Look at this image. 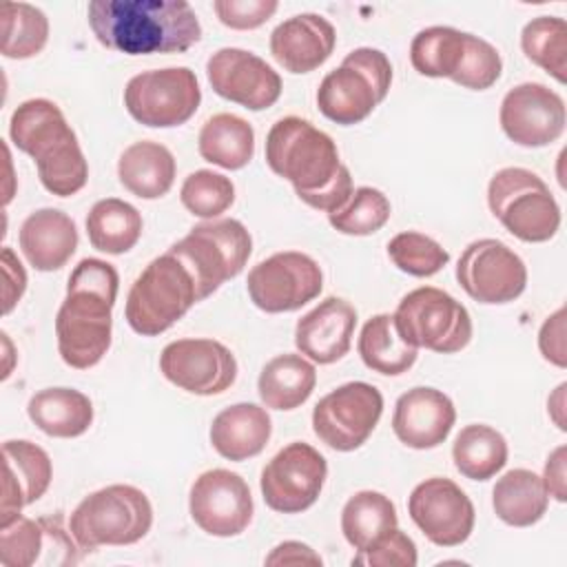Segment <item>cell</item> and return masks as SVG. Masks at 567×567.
<instances>
[{"mask_svg": "<svg viewBox=\"0 0 567 567\" xmlns=\"http://www.w3.org/2000/svg\"><path fill=\"white\" fill-rule=\"evenodd\" d=\"M567 445H558L556 450L549 452L543 470V485L551 498L558 503L567 501Z\"/></svg>", "mask_w": 567, "mask_h": 567, "instance_id": "obj_49", "label": "cell"}, {"mask_svg": "<svg viewBox=\"0 0 567 567\" xmlns=\"http://www.w3.org/2000/svg\"><path fill=\"white\" fill-rule=\"evenodd\" d=\"M492 215L516 239L527 244L549 241L560 228V206L549 186L529 168L505 166L487 184Z\"/></svg>", "mask_w": 567, "mask_h": 567, "instance_id": "obj_7", "label": "cell"}, {"mask_svg": "<svg viewBox=\"0 0 567 567\" xmlns=\"http://www.w3.org/2000/svg\"><path fill=\"white\" fill-rule=\"evenodd\" d=\"M140 210L117 197L100 199L86 215V235L95 250L106 255L128 252L142 237Z\"/></svg>", "mask_w": 567, "mask_h": 567, "instance_id": "obj_33", "label": "cell"}, {"mask_svg": "<svg viewBox=\"0 0 567 567\" xmlns=\"http://www.w3.org/2000/svg\"><path fill=\"white\" fill-rule=\"evenodd\" d=\"M213 91L248 111H264L281 95L279 73L259 55L237 47L215 51L206 62Z\"/></svg>", "mask_w": 567, "mask_h": 567, "instance_id": "obj_19", "label": "cell"}, {"mask_svg": "<svg viewBox=\"0 0 567 567\" xmlns=\"http://www.w3.org/2000/svg\"><path fill=\"white\" fill-rule=\"evenodd\" d=\"M456 410L452 399L427 385L403 392L392 412L394 436L412 450L439 447L452 432Z\"/></svg>", "mask_w": 567, "mask_h": 567, "instance_id": "obj_20", "label": "cell"}, {"mask_svg": "<svg viewBox=\"0 0 567 567\" xmlns=\"http://www.w3.org/2000/svg\"><path fill=\"white\" fill-rule=\"evenodd\" d=\"M357 350L365 368L385 377H399L408 372L419 357V348L401 337L394 315L390 312L374 315L363 323Z\"/></svg>", "mask_w": 567, "mask_h": 567, "instance_id": "obj_30", "label": "cell"}, {"mask_svg": "<svg viewBox=\"0 0 567 567\" xmlns=\"http://www.w3.org/2000/svg\"><path fill=\"white\" fill-rule=\"evenodd\" d=\"M47 543L44 527L33 518L16 516L0 523V563L4 567H31L40 563Z\"/></svg>", "mask_w": 567, "mask_h": 567, "instance_id": "obj_42", "label": "cell"}, {"mask_svg": "<svg viewBox=\"0 0 567 567\" xmlns=\"http://www.w3.org/2000/svg\"><path fill=\"white\" fill-rule=\"evenodd\" d=\"M168 250L193 272L199 301H204L244 270L252 252V237L239 219H208L193 226Z\"/></svg>", "mask_w": 567, "mask_h": 567, "instance_id": "obj_8", "label": "cell"}, {"mask_svg": "<svg viewBox=\"0 0 567 567\" xmlns=\"http://www.w3.org/2000/svg\"><path fill=\"white\" fill-rule=\"evenodd\" d=\"M199 301L193 272L171 252L155 257L133 281L124 317L133 332L157 337Z\"/></svg>", "mask_w": 567, "mask_h": 567, "instance_id": "obj_5", "label": "cell"}, {"mask_svg": "<svg viewBox=\"0 0 567 567\" xmlns=\"http://www.w3.org/2000/svg\"><path fill=\"white\" fill-rule=\"evenodd\" d=\"M520 49L529 62L540 66L556 82H567V22L563 18H532L520 31Z\"/></svg>", "mask_w": 567, "mask_h": 567, "instance_id": "obj_37", "label": "cell"}, {"mask_svg": "<svg viewBox=\"0 0 567 567\" xmlns=\"http://www.w3.org/2000/svg\"><path fill=\"white\" fill-rule=\"evenodd\" d=\"M317 385V370L310 359L295 352L272 357L259 372L257 392L270 410H295L306 403Z\"/></svg>", "mask_w": 567, "mask_h": 567, "instance_id": "obj_29", "label": "cell"}, {"mask_svg": "<svg viewBox=\"0 0 567 567\" xmlns=\"http://www.w3.org/2000/svg\"><path fill=\"white\" fill-rule=\"evenodd\" d=\"M2 458L4 481L0 523H9L11 518L20 516L24 505H31L44 496L53 478V467L49 454L27 439L4 441Z\"/></svg>", "mask_w": 567, "mask_h": 567, "instance_id": "obj_23", "label": "cell"}, {"mask_svg": "<svg viewBox=\"0 0 567 567\" xmlns=\"http://www.w3.org/2000/svg\"><path fill=\"white\" fill-rule=\"evenodd\" d=\"M498 122L514 144L540 148L563 135L567 111L563 97L549 86L540 82H523L505 93Z\"/></svg>", "mask_w": 567, "mask_h": 567, "instance_id": "obj_18", "label": "cell"}, {"mask_svg": "<svg viewBox=\"0 0 567 567\" xmlns=\"http://www.w3.org/2000/svg\"><path fill=\"white\" fill-rule=\"evenodd\" d=\"M27 414L47 436L75 439L91 427L93 403L75 388H44L29 399Z\"/></svg>", "mask_w": 567, "mask_h": 567, "instance_id": "obj_28", "label": "cell"}, {"mask_svg": "<svg viewBox=\"0 0 567 567\" xmlns=\"http://www.w3.org/2000/svg\"><path fill=\"white\" fill-rule=\"evenodd\" d=\"M9 137L35 162L40 184L51 195L71 197L84 188L89 164L75 131L55 102L31 97L18 104L9 120Z\"/></svg>", "mask_w": 567, "mask_h": 567, "instance_id": "obj_4", "label": "cell"}, {"mask_svg": "<svg viewBox=\"0 0 567 567\" xmlns=\"http://www.w3.org/2000/svg\"><path fill=\"white\" fill-rule=\"evenodd\" d=\"M117 288L120 275L104 259L86 257L71 270L55 315L58 352L69 368L89 370L109 352Z\"/></svg>", "mask_w": 567, "mask_h": 567, "instance_id": "obj_3", "label": "cell"}, {"mask_svg": "<svg viewBox=\"0 0 567 567\" xmlns=\"http://www.w3.org/2000/svg\"><path fill=\"white\" fill-rule=\"evenodd\" d=\"M503 71V60L496 47H492L487 40L467 33L465 53L461 60L458 71L452 75V82L458 86L472 89V91H485L496 84Z\"/></svg>", "mask_w": 567, "mask_h": 567, "instance_id": "obj_43", "label": "cell"}, {"mask_svg": "<svg viewBox=\"0 0 567 567\" xmlns=\"http://www.w3.org/2000/svg\"><path fill=\"white\" fill-rule=\"evenodd\" d=\"M383 414L381 392L365 381H350L326 396L312 410V432L337 452L361 447Z\"/></svg>", "mask_w": 567, "mask_h": 567, "instance_id": "obj_11", "label": "cell"}, {"mask_svg": "<svg viewBox=\"0 0 567 567\" xmlns=\"http://www.w3.org/2000/svg\"><path fill=\"white\" fill-rule=\"evenodd\" d=\"M202 102L195 71L188 66H166L142 71L124 86L128 115L148 128H173L188 122Z\"/></svg>", "mask_w": 567, "mask_h": 567, "instance_id": "obj_10", "label": "cell"}, {"mask_svg": "<svg viewBox=\"0 0 567 567\" xmlns=\"http://www.w3.org/2000/svg\"><path fill=\"white\" fill-rule=\"evenodd\" d=\"M2 346H4V354H7V365H4V372H2V379H7L9 374H11V363H9V359H11V341H9V334L7 332H2Z\"/></svg>", "mask_w": 567, "mask_h": 567, "instance_id": "obj_52", "label": "cell"}, {"mask_svg": "<svg viewBox=\"0 0 567 567\" xmlns=\"http://www.w3.org/2000/svg\"><path fill=\"white\" fill-rule=\"evenodd\" d=\"M399 516L394 503L374 489L352 494L341 509L343 538L359 551L372 545L381 534L396 527Z\"/></svg>", "mask_w": 567, "mask_h": 567, "instance_id": "obj_35", "label": "cell"}, {"mask_svg": "<svg viewBox=\"0 0 567 567\" xmlns=\"http://www.w3.org/2000/svg\"><path fill=\"white\" fill-rule=\"evenodd\" d=\"M394 321L408 343L439 354H454L472 341L467 308L434 286L410 290L399 301Z\"/></svg>", "mask_w": 567, "mask_h": 567, "instance_id": "obj_9", "label": "cell"}, {"mask_svg": "<svg viewBox=\"0 0 567 567\" xmlns=\"http://www.w3.org/2000/svg\"><path fill=\"white\" fill-rule=\"evenodd\" d=\"M277 7H279L277 0H215L213 2V9L219 22L237 31L261 27L272 18Z\"/></svg>", "mask_w": 567, "mask_h": 567, "instance_id": "obj_45", "label": "cell"}, {"mask_svg": "<svg viewBox=\"0 0 567 567\" xmlns=\"http://www.w3.org/2000/svg\"><path fill=\"white\" fill-rule=\"evenodd\" d=\"M452 461L461 476L489 481L507 463V441L498 430L485 423L465 425L452 443Z\"/></svg>", "mask_w": 567, "mask_h": 567, "instance_id": "obj_34", "label": "cell"}, {"mask_svg": "<svg viewBox=\"0 0 567 567\" xmlns=\"http://www.w3.org/2000/svg\"><path fill=\"white\" fill-rule=\"evenodd\" d=\"M159 370L166 381L197 396L226 392L237 379L235 354L215 339H177L164 346Z\"/></svg>", "mask_w": 567, "mask_h": 567, "instance_id": "obj_16", "label": "cell"}, {"mask_svg": "<svg viewBox=\"0 0 567 567\" xmlns=\"http://www.w3.org/2000/svg\"><path fill=\"white\" fill-rule=\"evenodd\" d=\"M182 206L199 217V219H217L221 213H226L235 202V184L230 177L199 168L190 173L179 188Z\"/></svg>", "mask_w": 567, "mask_h": 567, "instance_id": "obj_40", "label": "cell"}, {"mask_svg": "<svg viewBox=\"0 0 567 567\" xmlns=\"http://www.w3.org/2000/svg\"><path fill=\"white\" fill-rule=\"evenodd\" d=\"M467 33L454 27L421 29L410 42V62L425 78H450L458 71Z\"/></svg>", "mask_w": 567, "mask_h": 567, "instance_id": "obj_36", "label": "cell"}, {"mask_svg": "<svg viewBox=\"0 0 567 567\" xmlns=\"http://www.w3.org/2000/svg\"><path fill=\"white\" fill-rule=\"evenodd\" d=\"M246 288L259 310L270 315L292 312L319 297L323 272L310 255L284 250L252 266Z\"/></svg>", "mask_w": 567, "mask_h": 567, "instance_id": "obj_13", "label": "cell"}, {"mask_svg": "<svg viewBox=\"0 0 567 567\" xmlns=\"http://www.w3.org/2000/svg\"><path fill=\"white\" fill-rule=\"evenodd\" d=\"M197 151L202 159L219 168L239 171L255 155V131L235 113H217L199 128Z\"/></svg>", "mask_w": 567, "mask_h": 567, "instance_id": "obj_32", "label": "cell"}, {"mask_svg": "<svg viewBox=\"0 0 567 567\" xmlns=\"http://www.w3.org/2000/svg\"><path fill=\"white\" fill-rule=\"evenodd\" d=\"M266 565H321V556L301 540H284L264 560Z\"/></svg>", "mask_w": 567, "mask_h": 567, "instance_id": "obj_50", "label": "cell"}, {"mask_svg": "<svg viewBox=\"0 0 567 567\" xmlns=\"http://www.w3.org/2000/svg\"><path fill=\"white\" fill-rule=\"evenodd\" d=\"M549 505L543 478L525 467L505 472L492 489L494 514L512 527H529L538 523Z\"/></svg>", "mask_w": 567, "mask_h": 567, "instance_id": "obj_31", "label": "cell"}, {"mask_svg": "<svg viewBox=\"0 0 567 567\" xmlns=\"http://www.w3.org/2000/svg\"><path fill=\"white\" fill-rule=\"evenodd\" d=\"M388 257L401 272L412 277H432L450 261V252L436 239L416 230L394 235L388 241Z\"/></svg>", "mask_w": 567, "mask_h": 567, "instance_id": "obj_41", "label": "cell"}, {"mask_svg": "<svg viewBox=\"0 0 567 567\" xmlns=\"http://www.w3.org/2000/svg\"><path fill=\"white\" fill-rule=\"evenodd\" d=\"M49 40V18L29 2L2 4V44L0 53L9 60L38 55Z\"/></svg>", "mask_w": 567, "mask_h": 567, "instance_id": "obj_38", "label": "cell"}, {"mask_svg": "<svg viewBox=\"0 0 567 567\" xmlns=\"http://www.w3.org/2000/svg\"><path fill=\"white\" fill-rule=\"evenodd\" d=\"M337 31L319 13H297L279 22L270 33V53L288 73H310L334 51Z\"/></svg>", "mask_w": 567, "mask_h": 567, "instance_id": "obj_22", "label": "cell"}, {"mask_svg": "<svg viewBox=\"0 0 567 567\" xmlns=\"http://www.w3.org/2000/svg\"><path fill=\"white\" fill-rule=\"evenodd\" d=\"M153 525L148 496L135 485H106L84 496L71 512L69 532L80 549L102 545H133L142 540Z\"/></svg>", "mask_w": 567, "mask_h": 567, "instance_id": "obj_6", "label": "cell"}, {"mask_svg": "<svg viewBox=\"0 0 567 567\" xmlns=\"http://www.w3.org/2000/svg\"><path fill=\"white\" fill-rule=\"evenodd\" d=\"M86 18L97 42L124 55L182 53L202 40L186 0H91Z\"/></svg>", "mask_w": 567, "mask_h": 567, "instance_id": "obj_2", "label": "cell"}, {"mask_svg": "<svg viewBox=\"0 0 567 567\" xmlns=\"http://www.w3.org/2000/svg\"><path fill=\"white\" fill-rule=\"evenodd\" d=\"M381 102L383 97L374 84L359 69L343 62L326 73L317 89V106L321 115L341 126L363 122Z\"/></svg>", "mask_w": 567, "mask_h": 567, "instance_id": "obj_26", "label": "cell"}, {"mask_svg": "<svg viewBox=\"0 0 567 567\" xmlns=\"http://www.w3.org/2000/svg\"><path fill=\"white\" fill-rule=\"evenodd\" d=\"M565 308H558L551 312L540 330H538V350L545 361H549L556 368L567 365V350H565Z\"/></svg>", "mask_w": 567, "mask_h": 567, "instance_id": "obj_47", "label": "cell"}, {"mask_svg": "<svg viewBox=\"0 0 567 567\" xmlns=\"http://www.w3.org/2000/svg\"><path fill=\"white\" fill-rule=\"evenodd\" d=\"M0 261H2V277H4L2 312L9 315L16 308V303L20 301V297L24 295V290H27V272H24L18 255L9 246L2 248Z\"/></svg>", "mask_w": 567, "mask_h": 567, "instance_id": "obj_48", "label": "cell"}, {"mask_svg": "<svg viewBox=\"0 0 567 567\" xmlns=\"http://www.w3.org/2000/svg\"><path fill=\"white\" fill-rule=\"evenodd\" d=\"M354 328V306L341 297H326L297 321L295 346L312 363L328 365L348 354Z\"/></svg>", "mask_w": 567, "mask_h": 567, "instance_id": "obj_21", "label": "cell"}, {"mask_svg": "<svg viewBox=\"0 0 567 567\" xmlns=\"http://www.w3.org/2000/svg\"><path fill=\"white\" fill-rule=\"evenodd\" d=\"M419 563L414 540L399 527L381 534L372 545L352 556V565L365 567H414Z\"/></svg>", "mask_w": 567, "mask_h": 567, "instance_id": "obj_44", "label": "cell"}, {"mask_svg": "<svg viewBox=\"0 0 567 567\" xmlns=\"http://www.w3.org/2000/svg\"><path fill=\"white\" fill-rule=\"evenodd\" d=\"M18 244L29 261L40 272H53L66 266L78 248L75 221L60 208H38L20 226Z\"/></svg>", "mask_w": 567, "mask_h": 567, "instance_id": "obj_24", "label": "cell"}, {"mask_svg": "<svg viewBox=\"0 0 567 567\" xmlns=\"http://www.w3.org/2000/svg\"><path fill=\"white\" fill-rule=\"evenodd\" d=\"M343 64L359 69L385 100L392 84V64L383 51L372 47H359L343 58Z\"/></svg>", "mask_w": 567, "mask_h": 567, "instance_id": "obj_46", "label": "cell"}, {"mask_svg": "<svg viewBox=\"0 0 567 567\" xmlns=\"http://www.w3.org/2000/svg\"><path fill=\"white\" fill-rule=\"evenodd\" d=\"M328 463L310 443L292 441L261 470L264 503L279 514H299L312 507L323 489Z\"/></svg>", "mask_w": 567, "mask_h": 567, "instance_id": "obj_12", "label": "cell"}, {"mask_svg": "<svg viewBox=\"0 0 567 567\" xmlns=\"http://www.w3.org/2000/svg\"><path fill=\"white\" fill-rule=\"evenodd\" d=\"M390 215V199L379 188L359 186L339 210L328 215V221L341 235L365 237L381 230L388 224Z\"/></svg>", "mask_w": 567, "mask_h": 567, "instance_id": "obj_39", "label": "cell"}, {"mask_svg": "<svg viewBox=\"0 0 567 567\" xmlns=\"http://www.w3.org/2000/svg\"><path fill=\"white\" fill-rule=\"evenodd\" d=\"M173 153L153 140H140L126 146L117 159L120 184L140 199L164 197L175 182Z\"/></svg>", "mask_w": 567, "mask_h": 567, "instance_id": "obj_27", "label": "cell"}, {"mask_svg": "<svg viewBox=\"0 0 567 567\" xmlns=\"http://www.w3.org/2000/svg\"><path fill=\"white\" fill-rule=\"evenodd\" d=\"M456 281L478 303L501 306L518 299L527 286L525 261L501 239L483 237L465 246Z\"/></svg>", "mask_w": 567, "mask_h": 567, "instance_id": "obj_14", "label": "cell"}, {"mask_svg": "<svg viewBox=\"0 0 567 567\" xmlns=\"http://www.w3.org/2000/svg\"><path fill=\"white\" fill-rule=\"evenodd\" d=\"M408 512L421 534L439 547L463 545L476 520L470 496L443 476L421 481L408 498Z\"/></svg>", "mask_w": 567, "mask_h": 567, "instance_id": "obj_17", "label": "cell"}, {"mask_svg": "<svg viewBox=\"0 0 567 567\" xmlns=\"http://www.w3.org/2000/svg\"><path fill=\"white\" fill-rule=\"evenodd\" d=\"M272 434L266 408L257 403H235L215 414L210 423V445L226 461H246L264 452Z\"/></svg>", "mask_w": 567, "mask_h": 567, "instance_id": "obj_25", "label": "cell"}, {"mask_svg": "<svg viewBox=\"0 0 567 567\" xmlns=\"http://www.w3.org/2000/svg\"><path fill=\"white\" fill-rule=\"evenodd\" d=\"M565 390H567V383H560L554 390V394L547 399V412L560 432L567 430V425H565Z\"/></svg>", "mask_w": 567, "mask_h": 567, "instance_id": "obj_51", "label": "cell"}, {"mask_svg": "<svg viewBox=\"0 0 567 567\" xmlns=\"http://www.w3.org/2000/svg\"><path fill=\"white\" fill-rule=\"evenodd\" d=\"M188 512L195 525L208 536H239L252 520V494L248 483L230 470L202 472L190 485Z\"/></svg>", "mask_w": 567, "mask_h": 567, "instance_id": "obj_15", "label": "cell"}, {"mask_svg": "<svg viewBox=\"0 0 567 567\" xmlns=\"http://www.w3.org/2000/svg\"><path fill=\"white\" fill-rule=\"evenodd\" d=\"M266 164L290 182L297 197L315 210L334 213L352 195V175L339 159L334 140L312 122L288 115L266 135Z\"/></svg>", "mask_w": 567, "mask_h": 567, "instance_id": "obj_1", "label": "cell"}]
</instances>
